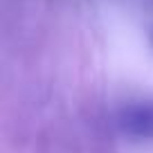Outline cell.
I'll use <instances>...</instances> for the list:
<instances>
[{
	"label": "cell",
	"mask_w": 153,
	"mask_h": 153,
	"mask_svg": "<svg viewBox=\"0 0 153 153\" xmlns=\"http://www.w3.org/2000/svg\"><path fill=\"white\" fill-rule=\"evenodd\" d=\"M117 126L124 135L137 140H153V101L131 104L120 110Z\"/></svg>",
	"instance_id": "obj_1"
}]
</instances>
